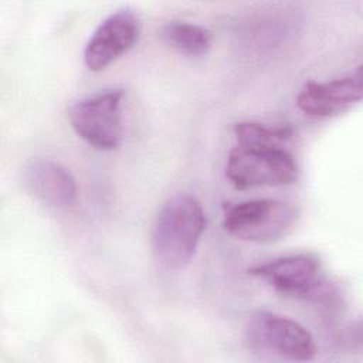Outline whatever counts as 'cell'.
<instances>
[{
	"label": "cell",
	"mask_w": 363,
	"mask_h": 363,
	"mask_svg": "<svg viewBox=\"0 0 363 363\" xmlns=\"http://www.w3.org/2000/svg\"><path fill=\"white\" fill-rule=\"evenodd\" d=\"M140 37V18L125 7L108 16L92 33L85 48L84 62L89 71H102L126 54Z\"/></svg>",
	"instance_id": "7"
},
{
	"label": "cell",
	"mask_w": 363,
	"mask_h": 363,
	"mask_svg": "<svg viewBox=\"0 0 363 363\" xmlns=\"http://www.w3.org/2000/svg\"><path fill=\"white\" fill-rule=\"evenodd\" d=\"M237 143L241 145H285L292 138V129L288 126H271L258 122H240L234 126Z\"/></svg>",
	"instance_id": "11"
},
{
	"label": "cell",
	"mask_w": 363,
	"mask_h": 363,
	"mask_svg": "<svg viewBox=\"0 0 363 363\" xmlns=\"http://www.w3.org/2000/svg\"><path fill=\"white\" fill-rule=\"evenodd\" d=\"M362 92V67H357L342 78L305 84L298 92L296 105L308 116L330 118L359 104Z\"/></svg>",
	"instance_id": "8"
},
{
	"label": "cell",
	"mask_w": 363,
	"mask_h": 363,
	"mask_svg": "<svg viewBox=\"0 0 363 363\" xmlns=\"http://www.w3.org/2000/svg\"><path fill=\"white\" fill-rule=\"evenodd\" d=\"M23 183L30 194L43 204L64 208L77 200V183L71 172L61 163L35 157L23 167Z\"/></svg>",
	"instance_id": "9"
},
{
	"label": "cell",
	"mask_w": 363,
	"mask_h": 363,
	"mask_svg": "<svg viewBox=\"0 0 363 363\" xmlns=\"http://www.w3.org/2000/svg\"><path fill=\"white\" fill-rule=\"evenodd\" d=\"M299 221V208L278 199H255L224 206V230L242 241L271 244L288 237Z\"/></svg>",
	"instance_id": "4"
},
{
	"label": "cell",
	"mask_w": 363,
	"mask_h": 363,
	"mask_svg": "<svg viewBox=\"0 0 363 363\" xmlns=\"http://www.w3.org/2000/svg\"><path fill=\"white\" fill-rule=\"evenodd\" d=\"M225 176L240 190L278 187L295 183L299 169L294 155L282 143H237L228 155Z\"/></svg>",
	"instance_id": "3"
},
{
	"label": "cell",
	"mask_w": 363,
	"mask_h": 363,
	"mask_svg": "<svg viewBox=\"0 0 363 363\" xmlns=\"http://www.w3.org/2000/svg\"><path fill=\"white\" fill-rule=\"evenodd\" d=\"M160 37L179 54L190 58L204 57L211 47L210 31L189 21H167L160 30Z\"/></svg>",
	"instance_id": "10"
},
{
	"label": "cell",
	"mask_w": 363,
	"mask_h": 363,
	"mask_svg": "<svg viewBox=\"0 0 363 363\" xmlns=\"http://www.w3.org/2000/svg\"><path fill=\"white\" fill-rule=\"evenodd\" d=\"M206 228L201 204L189 194H177L160 208L152 233V251L162 269L179 271L196 254Z\"/></svg>",
	"instance_id": "1"
},
{
	"label": "cell",
	"mask_w": 363,
	"mask_h": 363,
	"mask_svg": "<svg viewBox=\"0 0 363 363\" xmlns=\"http://www.w3.org/2000/svg\"><path fill=\"white\" fill-rule=\"evenodd\" d=\"M247 342L255 352L269 353L291 362H308L316 354L312 333L284 315L258 311L247 323Z\"/></svg>",
	"instance_id": "5"
},
{
	"label": "cell",
	"mask_w": 363,
	"mask_h": 363,
	"mask_svg": "<svg viewBox=\"0 0 363 363\" xmlns=\"http://www.w3.org/2000/svg\"><path fill=\"white\" fill-rule=\"evenodd\" d=\"M248 274L267 282L284 296L320 305H335L337 302L335 286L323 275L319 258L311 252L291 254L254 265L248 269Z\"/></svg>",
	"instance_id": "2"
},
{
	"label": "cell",
	"mask_w": 363,
	"mask_h": 363,
	"mask_svg": "<svg viewBox=\"0 0 363 363\" xmlns=\"http://www.w3.org/2000/svg\"><path fill=\"white\" fill-rule=\"evenodd\" d=\"M123 95V89L115 88L74 104L69 111V122L75 133L98 150L116 149L122 139Z\"/></svg>",
	"instance_id": "6"
}]
</instances>
